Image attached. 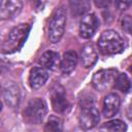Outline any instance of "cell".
<instances>
[{
    "mask_svg": "<svg viewBox=\"0 0 132 132\" xmlns=\"http://www.w3.org/2000/svg\"><path fill=\"white\" fill-rule=\"evenodd\" d=\"M77 54L74 51H68L64 53L63 58L60 61V69L63 73H70L77 64Z\"/></svg>",
    "mask_w": 132,
    "mask_h": 132,
    "instance_id": "15",
    "label": "cell"
},
{
    "mask_svg": "<svg viewBox=\"0 0 132 132\" xmlns=\"http://www.w3.org/2000/svg\"><path fill=\"white\" fill-rule=\"evenodd\" d=\"M30 28L29 24H20L14 27L5 38L2 45V52L4 54H12L19 51L25 43Z\"/></svg>",
    "mask_w": 132,
    "mask_h": 132,
    "instance_id": "2",
    "label": "cell"
},
{
    "mask_svg": "<svg viewBox=\"0 0 132 132\" xmlns=\"http://www.w3.org/2000/svg\"><path fill=\"white\" fill-rule=\"evenodd\" d=\"M122 28L123 30H125L127 33H130L131 32V25H132V20H131V16L129 14L127 15H124V18L122 19Z\"/></svg>",
    "mask_w": 132,
    "mask_h": 132,
    "instance_id": "21",
    "label": "cell"
},
{
    "mask_svg": "<svg viewBox=\"0 0 132 132\" xmlns=\"http://www.w3.org/2000/svg\"><path fill=\"white\" fill-rule=\"evenodd\" d=\"M22 0H0V20H11L20 14Z\"/></svg>",
    "mask_w": 132,
    "mask_h": 132,
    "instance_id": "9",
    "label": "cell"
},
{
    "mask_svg": "<svg viewBox=\"0 0 132 132\" xmlns=\"http://www.w3.org/2000/svg\"><path fill=\"white\" fill-rule=\"evenodd\" d=\"M1 109H2V103H1V101H0V111H1Z\"/></svg>",
    "mask_w": 132,
    "mask_h": 132,
    "instance_id": "24",
    "label": "cell"
},
{
    "mask_svg": "<svg viewBox=\"0 0 132 132\" xmlns=\"http://www.w3.org/2000/svg\"><path fill=\"white\" fill-rule=\"evenodd\" d=\"M118 73V70L114 68L101 69L97 71L92 78V85L94 89L100 92L109 90L111 87H113Z\"/></svg>",
    "mask_w": 132,
    "mask_h": 132,
    "instance_id": "5",
    "label": "cell"
},
{
    "mask_svg": "<svg viewBox=\"0 0 132 132\" xmlns=\"http://www.w3.org/2000/svg\"><path fill=\"white\" fill-rule=\"evenodd\" d=\"M99 116H100L99 110L97 109L95 104L80 107V113L78 118L80 127L85 130L94 128L99 123V120H100Z\"/></svg>",
    "mask_w": 132,
    "mask_h": 132,
    "instance_id": "7",
    "label": "cell"
},
{
    "mask_svg": "<svg viewBox=\"0 0 132 132\" xmlns=\"http://www.w3.org/2000/svg\"><path fill=\"white\" fill-rule=\"evenodd\" d=\"M70 10L74 16L85 14L90 8L89 0H69Z\"/></svg>",
    "mask_w": 132,
    "mask_h": 132,
    "instance_id": "16",
    "label": "cell"
},
{
    "mask_svg": "<svg viewBox=\"0 0 132 132\" xmlns=\"http://www.w3.org/2000/svg\"><path fill=\"white\" fill-rule=\"evenodd\" d=\"M97 59H98V54H97V51H96L95 46L92 43L86 44L82 47L81 53H80L81 65L85 68H90L96 63Z\"/></svg>",
    "mask_w": 132,
    "mask_h": 132,
    "instance_id": "14",
    "label": "cell"
},
{
    "mask_svg": "<svg viewBox=\"0 0 132 132\" xmlns=\"http://www.w3.org/2000/svg\"><path fill=\"white\" fill-rule=\"evenodd\" d=\"M98 47L103 55H117L124 51L125 41L114 30H105L98 39Z\"/></svg>",
    "mask_w": 132,
    "mask_h": 132,
    "instance_id": "1",
    "label": "cell"
},
{
    "mask_svg": "<svg viewBox=\"0 0 132 132\" xmlns=\"http://www.w3.org/2000/svg\"><path fill=\"white\" fill-rule=\"evenodd\" d=\"M121 105V99L118 94L116 93H110L107 96L104 97L103 100V107H102V112L105 118H112L116 116L120 109Z\"/></svg>",
    "mask_w": 132,
    "mask_h": 132,
    "instance_id": "10",
    "label": "cell"
},
{
    "mask_svg": "<svg viewBox=\"0 0 132 132\" xmlns=\"http://www.w3.org/2000/svg\"><path fill=\"white\" fill-rule=\"evenodd\" d=\"M60 61H61V59L57 52L47 51L40 56L38 62L41 65V67H43L44 69L55 70L58 67H60Z\"/></svg>",
    "mask_w": 132,
    "mask_h": 132,
    "instance_id": "13",
    "label": "cell"
},
{
    "mask_svg": "<svg viewBox=\"0 0 132 132\" xmlns=\"http://www.w3.org/2000/svg\"><path fill=\"white\" fill-rule=\"evenodd\" d=\"M51 102H52L53 109L58 113H63L68 109L69 102L66 96V91L61 85L57 84L52 88Z\"/></svg>",
    "mask_w": 132,
    "mask_h": 132,
    "instance_id": "6",
    "label": "cell"
},
{
    "mask_svg": "<svg viewBox=\"0 0 132 132\" xmlns=\"http://www.w3.org/2000/svg\"><path fill=\"white\" fill-rule=\"evenodd\" d=\"M3 96L5 103L11 107V108H16L20 103V98H21V93L19 87L9 82L6 84L4 89H3Z\"/></svg>",
    "mask_w": 132,
    "mask_h": 132,
    "instance_id": "12",
    "label": "cell"
},
{
    "mask_svg": "<svg viewBox=\"0 0 132 132\" xmlns=\"http://www.w3.org/2000/svg\"><path fill=\"white\" fill-rule=\"evenodd\" d=\"M0 94H1V88H0Z\"/></svg>",
    "mask_w": 132,
    "mask_h": 132,
    "instance_id": "25",
    "label": "cell"
},
{
    "mask_svg": "<svg viewBox=\"0 0 132 132\" xmlns=\"http://www.w3.org/2000/svg\"><path fill=\"white\" fill-rule=\"evenodd\" d=\"M48 73L43 67H34L29 73V85L33 90L41 88L47 80Z\"/></svg>",
    "mask_w": 132,
    "mask_h": 132,
    "instance_id": "11",
    "label": "cell"
},
{
    "mask_svg": "<svg viewBox=\"0 0 132 132\" xmlns=\"http://www.w3.org/2000/svg\"><path fill=\"white\" fill-rule=\"evenodd\" d=\"M131 3L132 0H116V6L120 11H124L130 8Z\"/></svg>",
    "mask_w": 132,
    "mask_h": 132,
    "instance_id": "20",
    "label": "cell"
},
{
    "mask_svg": "<svg viewBox=\"0 0 132 132\" xmlns=\"http://www.w3.org/2000/svg\"><path fill=\"white\" fill-rule=\"evenodd\" d=\"M113 87L116 89H118L119 91H121L122 93H128L131 89L130 79L128 78V76L125 73H118Z\"/></svg>",
    "mask_w": 132,
    "mask_h": 132,
    "instance_id": "17",
    "label": "cell"
},
{
    "mask_svg": "<svg viewBox=\"0 0 132 132\" xmlns=\"http://www.w3.org/2000/svg\"><path fill=\"white\" fill-rule=\"evenodd\" d=\"M99 27V21L95 13H85L79 24V35L85 38H91Z\"/></svg>",
    "mask_w": 132,
    "mask_h": 132,
    "instance_id": "8",
    "label": "cell"
},
{
    "mask_svg": "<svg viewBox=\"0 0 132 132\" xmlns=\"http://www.w3.org/2000/svg\"><path fill=\"white\" fill-rule=\"evenodd\" d=\"M101 129H105V130L112 131V132H123V131H126L127 126L121 120H112V121L104 123Z\"/></svg>",
    "mask_w": 132,
    "mask_h": 132,
    "instance_id": "19",
    "label": "cell"
},
{
    "mask_svg": "<svg viewBox=\"0 0 132 132\" xmlns=\"http://www.w3.org/2000/svg\"><path fill=\"white\" fill-rule=\"evenodd\" d=\"M66 10L63 6L57 7L51 18L48 25V39L52 43H57L63 37L66 27Z\"/></svg>",
    "mask_w": 132,
    "mask_h": 132,
    "instance_id": "3",
    "label": "cell"
},
{
    "mask_svg": "<svg viewBox=\"0 0 132 132\" xmlns=\"http://www.w3.org/2000/svg\"><path fill=\"white\" fill-rule=\"evenodd\" d=\"M47 112V106L44 100L40 98H34L29 101L25 110L24 119L29 124H40Z\"/></svg>",
    "mask_w": 132,
    "mask_h": 132,
    "instance_id": "4",
    "label": "cell"
},
{
    "mask_svg": "<svg viewBox=\"0 0 132 132\" xmlns=\"http://www.w3.org/2000/svg\"><path fill=\"white\" fill-rule=\"evenodd\" d=\"M62 129H63V122L60 118L56 116H51L44 126V131L46 132H60L62 131Z\"/></svg>",
    "mask_w": 132,
    "mask_h": 132,
    "instance_id": "18",
    "label": "cell"
},
{
    "mask_svg": "<svg viewBox=\"0 0 132 132\" xmlns=\"http://www.w3.org/2000/svg\"><path fill=\"white\" fill-rule=\"evenodd\" d=\"M6 69V65H5V63H4V61L3 60H1L0 59V74L4 71Z\"/></svg>",
    "mask_w": 132,
    "mask_h": 132,
    "instance_id": "23",
    "label": "cell"
},
{
    "mask_svg": "<svg viewBox=\"0 0 132 132\" xmlns=\"http://www.w3.org/2000/svg\"><path fill=\"white\" fill-rule=\"evenodd\" d=\"M113 0H94L95 2V5L99 8H106L108 7L111 3H112Z\"/></svg>",
    "mask_w": 132,
    "mask_h": 132,
    "instance_id": "22",
    "label": "cell"
}]
</instances>
